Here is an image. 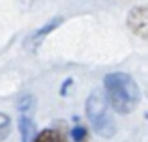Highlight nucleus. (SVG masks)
<instances>
[{"instance_id":"obj_1","label":"nucleus","mask_w":148,"mask_h":142,"mask_svg":"<svg viewBox=\"0 0 148 142\" xmlns=\"http://www.w3.org/2000/svg\"><path fill=\"white\" fill-rule=\"evenodd\" d=\"M103 92L107 105L120 116L131 114L141 103L139 84L130 73L112 71L103 77Z\"/></svg>"},{"instance_id":"obj_2","label":"nucleus","mask_w":148,"mask_h":142,"mask_svg":"<svg viewBox=\"0 0 148 142\" xmlns=\"http://www.w3.org/2000/svg\"><path fill=\"white\" fill-rule=\"evenodd\" d=\"M84 110H86V118L96 135L103 137V139H111V137L116 135L114 118L109 114L107 99L101 95V92H92L88 95Z\"/></svg>"},{"instance_id":"obj_3","label":"nucleus","mask_w":148,"mask_h":142,"mask_svg":"<svg viewBox=\"0 0 148 142\" xmlns=\"http://www.w3.org/2000/svg\"><path fill=\"white\" fill-rule=\"evenodd\" d=\"M126 22L131 34L148 41V7L146 6H137L133 10H130Z\"/></svg>"},{"instance_id":"obj_4","label":"nucleus","mask_w":148,"mask_h":142,"mask_svg":"<svg viewBox=\"0 0 148 142\" xmlns=\"http://www.w3.org/2000/svg\"><path fill=\"white\" fill-rule=\"evenodd\" d=\"M32 142H69V140L60 129L49 127V129H43V131H38L34 135Z\"/></svg>"},{"instance_id":"obj_5","label":"nucleus","mask_w":148,"mask_h":142,"mask_svg":"<svg viewBox=\"0 0 148 142\" xmlns=\"http://www.w3.org/2000/svg\"><path fill=\"white\" fill-rule=\"evenodd\" d=\"M17 125H19V133H21V142H32L34 131H36V125H34L32 118L26 116V114H21Z\"/></svg>"},{"instance_id":"obj_6","label":"nucleus","mask_w":148,"mask_h":142,"mask_svg":"<svg viewBox=\"0 0 148 142\" xmlns=\"http://www.w3.org/2000/svg\"><path fill=\"white\" fill-rule=\"evenodd\" d=\"M58 24H62V19H53V21L51 22H47V24L43 26V28H40V30H36V32H34V36H32V41L34 43H40V39H43V37H47L51 32H53L54 28H56Z\"/></svg>"},{"instance_id":"obj_7","label":"nucleus","mask_w":148,"mask_h":142,"mask_svg":"<svg viewBox=\"0 0 148 142\" xmlns=\"http://www.w3.org/2000/svg\"><path fill=\"white\" fill-rule=\"evenodd\" d=\"M11 133V118L6 112H0V142L6 140Z\"/></svg>"},{"instance_id":"obj_8","label":"nucleus","mask_w":148,"mask_h":142,"mask_svg":"<svg viewBox=\"0 0 148 142\" xmlns=\"http://www.w3.org/2000/svg\"><path fill=\"white\" fill-rule=\"evenodd\" d=\"M71 139L73 142H88V131L83 125H77L71 129Z\"/></svg>"},{"instance_id":"obj_9","label":"nucleus","mask_w":148,"mask_h":142,"mask_svg":"<svg viewBox=\"0 0 148 142\" xmlns=\"http://www.w3.org/2000/svg\"><path fill=\"white\" fill-rule=\"evenodd\" d=\"M32 105H34V97H32V95H23V97L19 99V103H17L19 110H21L23 114L28 112V110L32 109Z\"/></svg>"}]
</instances>
